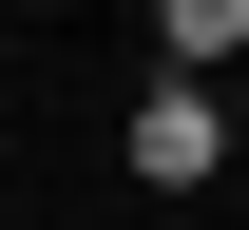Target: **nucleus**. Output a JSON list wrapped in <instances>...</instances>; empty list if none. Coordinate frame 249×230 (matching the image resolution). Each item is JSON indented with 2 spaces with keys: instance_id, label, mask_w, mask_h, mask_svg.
Here are the masks:
<instances>
[{
  "instance_id": "obj_1",
  "label": "nucleus",
  "mask_w": 249,
  "mask_h": 230,
  "mask_svg": "<svg viewBox=\"0 0 249 230\" xmlns=\"http://www.w3.org/2000/svg\"><path fill=\"white\" fill-rule=\"evenodd\" d=\"M115 154H134V192H192V173H211V154H230V115H211V96H192V77H154V96H134V115H115Z\"/></svg>"
},
{
  "instance_id": "obj_2",
  "label": "nucleus",
  "mask_w": 249,
  "mask_h": 230,
  "mask_svg": "<svg viewBox=\"0 0 249 230\" xmlns=\"http://www.w3.org/2000/svg\"><path fill=\"white\" fill-rule=\"evenodd\" d=\"M154 58L211 96V58H249V0H173V19H154Z\"/></svg>"
}]
</instances>
